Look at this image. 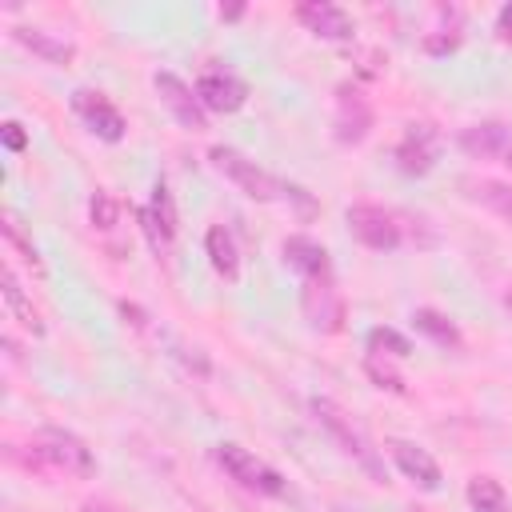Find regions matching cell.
<instances>
[{
    "label": "cell",
    "mask_w": 512,
    "mask_h": 512,
    "mask_svg": "<svg viewBox=\"0 0 512 512\" xmlns=\"http://www.w3.org/2000/svg\"><path fill=\"white\" fill-rule=\"evenodd\" d=\"M216 464L248 492H260V496H284V476L276 468H268L264 460H256L248 448L240 444H220L216 448Z\"/></svg>",
    "instance_id": "4"
},
{
    "label": "cell",
    "mask_w": 512,
    "mask_h": 512,
    "mask_svg": "<svg viewBox=\"0 0 512 512\" xmlns=\"http://www.w3.org/2000/svg\"><path fill=\"white\" fill-rule=\"evenodd\" d=\"M312 416L324 424V432H328V436H332V440H336V444H340V448H344V452H348V456H352V460H356L372 480H384V464H380V456L372 452L368 436L352 424V416H348L340 404H332V400L316 396V400H312Z\"/></svg>",
    "instance_id": "3"
},
{
    "label": "cell",
    "mask_w": 512,
    "mask_h": 512,
    "mask_svg": "<svg viewBox=\"0 0 512 512\" xmlns=\"http://www.w3.org/2000/svg\"><path fill=\"white\" fill-rule=\"evenodd\" d=\"M436 152H440L436 128L432 124H408L400 144H396V168L408 172V176H424V172H432Z\"/></svg>",
    "instance_id": "11"
},
{
    "label": "cell",
    "mask_w": 512,
    "mask_h": 512,
    "mask_svg": "<svg viewBox=\"0 0 512 512\" xmlns=\"http://www.w3.org/2000/svg\"><path fill=\"white\" fill-rule=\"evenodd\" d=\"M460 148L476 160H508L512 156V124L504 120H480L460 132Z\"/></svg>",
    "instance_id": "13"
},
{
    "label": "cell",
    "mask_w": 512,
    "mask_h": 512,
    "mask_svg": "<svg viewBox=\"0 0 512 512\" xmlns=\"http://www.w3.org/2000/svg\"><path fill=\"white\" fill-rule=\"evenodd\" d=\"M88 216H92V228L112 232V228H116V216H120V204H116L108 192H92V200H88Z\"/></svg>",
    "instance_id": "27"
},
{
    "label": "cell",
    "mask_w": 512,
    "mask_h": 512,
    "mask_svg": "<svg viewBox=\"0 0 512 512\" xmlns=\"http://www.w3.org/2000/svg\"><path fill=\"white\" fill-rule=\"evenodd\" d=\"M28 464L40 468V472H56V476H76V480H88L96 476V456L92 448L68 432V428H40L28 444Z\"/></svg>",
    "instance_id": "2"
},
{
    "label": "cell",
    "mask_w": 512,
    "mask_h": 512,
    "mask_svg": "<svg viewBox=\"0 0 512 512\" xmlns=\"http://www.w3.org/2000/svg\"><path fill=\"white\" fill-rule=\"evenodd\" d=\"M432 16H436L440 24L424 32L420 48H424L428 56H444V52H456V48H460V40H464V32H460V28H464V20H460V8H444V4H440Z\"/></svg>",
    "instance_id": "19"
},
{
    "label": "cell",
    "mask_w": 512,
    "mask_h": 512,
    "mask_svg": "<svg viewBox=\"0 0 512 512\" xmlns=\"http://www.w3.org/2000/svg\"><path fill=\"white\" fill-rule=\"evenodd\" d=\"M460 192L472 204H480V208H488V212H496L500 220L512 224V184L492 180V176H464L460 180Z\"/></svg>",
    "instance_id": "17"
},
{
    "label": "cell",
    "mask_w": 512,
    "mask_h": 512,
    "mask_svg": "<svg viewBox=\"0 0 512 512\" xmlns=\"http://www.w3.org/2000/svg\"><path fill=\"white\" fill-rule=\"evenodd\" d=\"M12 40H16V44H24L32 56H40V60H48V64H68V60L76 56V48H72L64 36L48 32V28L20 24V28H12Z\"/></svg>",
    "instance_id": "18"
},
{
    "label": "cell",
    "mask_w": 512,
    "mask_h": 512,
    "mask_svg": "<svg viewBox=\"0 0 512 512\" xmlns=\"http://www.w3.org/2000/svg\"><path fill=\"white\" fill-rule=\"evenodd\" d=\"M368 352L372 356H388V360H404L412 352V344L396 328H372L368 332Z\"/></svg>",
    "instance_id": "25"
},
{
    "label": "cell",
    "mask_w": 512,
    "mask_h": 512,
    "mask_svg": "<svg viewBox=\"0 0 512 512\" xmlns=\"http://www.w3.org/2000/svg\"><path fill=\"white\" fill-rule=\"evenodd\" d=\"M212 164L248 196V200H296L300 208H312V200H308V192L304 188H296V184H288V180H280V176H272V172H264L256 160H248L240 148H228V144H216L212 152Z\"/></svg>",
    "instance_id": "1"
},
{
    "label": "cell",
    "mask_w": 512,
    "mask_h": 512,
    "mask_svg": "<svg viewBox=\"0 0 512 512\" xmlns=\"http://www.w3.org/2000/svg\"><path fill=\"white\" fill-rule=\"evenodd\" d=\"M0 292H4V304H8V312H12V320L20 324V328H28L32 336H40L44 332V324H40V312L32 308V300H28V292L20 288V280H16V272L4 264V272H0Z\"/></svg>",
    "instance_id": "21"
},
{
    "label": "cell",
    "mask_w": 512,
    "mask_h": 512,
    "mask_svg": "<svg viewBox=\"0 0 512 512\" xmlns=\"http://www.w3.org/2000/svg\"><path fill=\"white\" fill-rule=\"evenodd\" d=\"M284 264L296 268L304 280H320V276H332V260H328V248L308 240V236H288L284 240Z\"/></svg>",
    "instance_id": "16"
},
{
    "label": "cell",
    "mask_w": 512,
    "mask_h": 512,
    "mask_svg": "<svg viewBox=\"0 0 512 512\" xmlns=\"http://www.w3.org/2000/svg\"><path fill=\"white\" fill-rule=\"evenodd\" d=\"M296 20L320 36V40H352V16L340 8V4H328V0H304L296 4Z\"/></svg>",
    "instance_id": "14"
},
{
    "label": "cell",
    "mask_w": 512,
    "mask_h": 512,
    "mask_svg": "<svg viewBox=\"0 0 512 512\" xmlns=\"http://www.w3.org/2000/svg\"><path fill=\"white\" fill-rule=\"evenodd\" d=\"M0 140H4L8 152H24V148H28V132H24V124H16V120H4V124H0Z\"/></svg>",
    "instance_id": "28"
},
{
    "label": "cell",
    "mask_w": 512,
    "mask_h": 512,
    "mask_svg": "<svg viewBox=\"0 0 512 512\" xmlns=\"http://www.w3.org/2000/svg\"><path fill=\"white\" fill-rule=\"evenodd\" d=\"M204 252L212 260V268L224 276V280H240V252H236V236L224 228V224H212L208 236H204Z\"/></svg>",
    "instance_id": "20"
},
{
    "label": "cell",
    "mask_w": 512,
    "mask_h": 512,
    "mask_svg": "<svg viewBox=\"0 0 512 512\" xmlns=\"http://www.w3.org/2000/svg\"><path fill=\"white\" fill-rule=\"evenodd\" d=\"M152 84H156L164 108L172 112V120H176L180 128H188V132H204V128H208V120H204V104H200L196 88H188L176 72H156Z\"/></svg>",
    "instance_id": "7"
},
{
    "label": "cell",
    "mask_w": 512,
    "mask_h": 512,
    "mask_svg": "<svg viewBox=\"0 0 512 512\" xmlns=\"http://www.w3.org/2000/svg\"><path fill=\"white\" fill-rule=\"evenodd\" d=\"M140 228H144V236H148V244H152L156 256H164V252L172 248L176 228H180V216H176V200H172V192H168L164 180H156L152 204L140 208Z\"/></svg>",
    "instance_id": "8"
},
{
    "label": "cell",
    "mask_w": 512,
    "mask_h": 512,
    "mask_svg": "<svg viewBox=\"0 0 512 512\" xmlns=\"http://www.w3.org/2000/svg\"><path fill=\"white\" fill-rule=\"evenodd\" d=\"M80 512H116V508H112L108 500H88V504H84Z\"/></svg>",
    "instance_id": "30"
},
{
    "label": "cell",
    "mask_w": 512,
    "mask_h": 512,
    "mask_svg": "<svg viewBox=\"0 0 512 512\" xmlns=\"http://www.w3.org/2000/svg\"><path fill=\"white\" fill-rule=\"evenodd\" d=\"M412 328L424 332L428 340H436L440 348H460V344H464V340H460V328H456L444 312H436V308H416V312H412Z\"/></svg>",
    "instance_id": "22"
},
{
    "label": "cell",
    "mask_w": 512,
    "mask_h": 512,
    "mask_svg": "<svg viewBox=\"0 0 512 512\" xmlns=\"http://www.w3.org/2000/svg\"><path fill=\"white\" fill-rule=\"evenodd\" d=\"M504 164H508V168H512V156H508V160H504Z\"/></svg>",
    "instance_id": "33"
},
{
    "label": "cell",
    "mask_w": 512,
    "mask_h": 512,
    "mask_svg": "<svg viewBox=\"0 0 512 512\" xmlns=\"http://www.w3.org/2000/svg\"><path fill=\"white\" fill-rule=\"evenodd\" d=\"M344 220H348L352 236H356L364 248L392 252V248H400V240H404V232H400V224H396V212H388V208H380V204H352Z\"/></svg>",
    "instance_id": "5"
},
{
    "label": "cell",
    "mask_w": 512,
    "mask_h": 512,
    "mask_svg": "<svg viewBox=\"0 0 512 512\" xmlns=\"http://www.w3.org/2000/svg\"><path fill=\"white\" fill-rule=\"evenodd\" d=\"M0 232H4V244H8V248H16V252H20V260H24V264H28V268H32L36 276H44V260H40V252H36V244H32V240L24 236V228H20V220H16L12 212L4 216V224H0Z\"/></svg>",
    "instance_id": "24"
},
{
    "label": "cell",
    "mask_w": 512,
    "mask_h": 512,
    "mask_svg": "<svg viewBox=\"0 0 512 512\" xmlns=\"http://www.w3.org/2000/svg\"><path fill=\"white\" fill-rule=\"evenodd\" d=\"M196 96H200V104L208 112H236L248 100V84L236 72H228V68H208L196 80Z\"/></svg>",
    "instance_id": "12"
},
{
    "label": "cell",
    "mask_w": 512,
    "mask_h": 512,
    "mask_svg": "<svg viewBox=\"0 0 512 512\" xmlns=\"http://www.w3.org/2000/svg\"><path fill=\"white\" fill-rule=\"evenodd\" d=\"M364 372L380 384V388H388V392H404V376L396 372V360H388V356H364Z\"/></svg>",
    "instance_id": "26"
},
{
    "label": "cell",
    "mask_w": 512,
    "mask_h": 512,
    "mask_svg": "<svg viewBox=\"0 0 512 512\" xmlns=\"http://www.w3.org/2000/svg\"><path fill=\"white\" fill-rule=\"evenodd\" d=\"M372 128V104L356 84H340L336 88V116H332V132L340 144H360Z\"/></svg>",
    "instance_id": "10"
},
{
    "label": "cell",
    "mask_w": 512,
    "mask_h": 512,
    "mask_svg": "<svg viewBox=\"0 0 512 512\" xmlns=\"http://www.w3.org/2000/svg\"><path fill=\"white\" fill-rule=\"evenodd\" d=\"M468 504L476 512H508V496H504L500 480H492V476H472L468 480Z\"/></svg>",
    "instance_id": "23"
},
{
    "label": "cell",
    "mask_w": 512,
    "mask_h": 512,
    "mask_svg": "<svg viewBox=\"0 0 512 512\" xmlns=\"http://www.w3.org/2000/svg\"><path fill=\"white\" fill-rule=\"evenodd\" d=\"M72 108H76V116L100 136V140H108V144H116V140H124V116H120V108L104 96V92H96V88H76L72 92Z\"/></svg>",
    "instance_id": "9"
},
{
    "label": "cell",
    "mask_w": 512,
    "mask_h": 512,
    "mask_svg": "<svg viewBox=\"0 0 512 512\" xmlns=\"http://www.w3.org/2000/svg\"><path fill=\"white\" fill-rule=\"evenodd\" d=\"M504 304H508V308H512V292H508V296H504Z\"/></svg>",
    "instance_id": "32"
},
{
    "label": "cell",
    "mask_w": 512,
    "mask_h": 512,
    "mask_svg": "<svg viewBox=\"0 0 512 512\" xmlns=\"http://www.w3.org/2000/svg\"><path fill=\"white\" fill-rule=\"evenodd\" d=\"M496 36L512 44V0H508V4L500 8V16H496Z\"/></svg>",
    "instance_id": "29"
},
{
    "label": "cell",
    "mask_w": 512,
    "mask_h": 512,
    "mask_svg": "<svg viewBox=\"0 0 512 512\" xmlns=\"http://www.w3.org/2000/svg\"><path fill=\"white\" fill-rule=\"evenodd\" d=\"M392 448V460H396V468L416 484V488H424V492H436L440 488V464L432 460V452H424L420 444H412V440H392L388 444Z\"/></svg>",
    "instance_id": "15"
},
{
    "label": "cell",
    "mask_w": 512,
    "mask_h": 512,
    "mask_svg": "<svg viewBox=\"0 0 512 512\" xmlns=\"http://www.w3.org/2000/svg\"><path fill=\"white\" fill-rule=\"evenodd\" d=\"M240 12H244V8H240V4H232V8H220V16H224V20H236V16H240Z\"/></svg>",
    "instance_id": "31"
},
{
    "label": "cell",
    "mask_w": 512,
    "mask_h": 512,
    "mask_svg": "<svg viewBox=\"0 0 512 512\" xmlns=\"http://www.w3.org/2000/svg\"><path fill=\"white\" fill-rule=\"evenodd\" d=\"M300 304H304V320H308L316 332H340V328H344V296H340V288H336L332 276L304 280Z\"/></svg>",
    "instance_id": "6"
}]
</instances>
